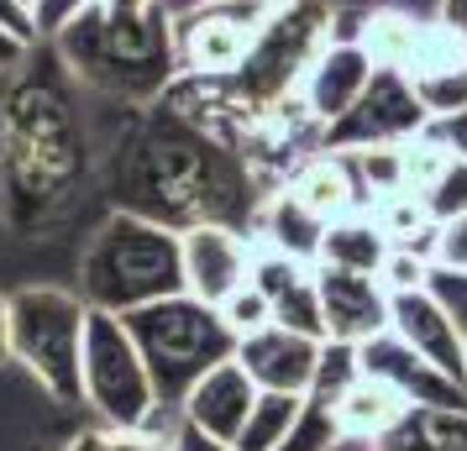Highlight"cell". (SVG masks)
<instances>
[{
    "instance_id": "d590c367",
    "label": "cell",
    "mask_w": 467,
    "mask_h": 451,
    "mask_svg": "<svg viewBox=\"0 0 467 451\" xmlns=\"http://www.w3.org/2000/svg\"><path fill=\"white\" fill-rule=\"evenodd\" d=\"M106 11H148V5H158V0H100Z\"/></svg>"
},
{
    "instance_id": "ffe728a7",
    "label": "cell",
    "mask_w": 467,
    "mask_h": 451,
    "mask_svg": "<svg viewBox=\"0 0 467 451\" xmlns=\"http://www.w3.org/2000/svg\"><path fill=\"white\" fill-rule=\"evenodd\" d=\"M368 451H467V405H410Z\"/></svg>"
},
{
    "instance_id": "e0dca14e",
    "label": "cell",
    "mask_w": 467,
    "mask_h": 451,
    "mask_svg": "<svg viewBox=\"0 0 467 451\" xmlns=\"http://www.w3.org/2000/svg\"><path fill=\"white\" fill-rule=\"evenodd\" d=\"M373 74H379V64H373V53H368V47L331 37V43L320 47V58L310 64V74H305L299 95H305V106L316 110L326 127H331V121H341L347 110L358 106V95L368 89V79H373Z\"/></svg>"
},
{
    "instance_id": "7a4b0ae2",
    "label": "cell",
    "mask_w": 467,
    "mask_h": 451,
    "mask_svg": "<svg viewBox=\"0 0 467 451\" xmlns=\"http://www.w3.org/2000/svg\"><path fill=\"white\" fill-rule=\"evenodd\" d=\"M74 68L53 43H37L5 95V152H0V220L37 231L74 205L89 179V131L74 100Z\"/></svg>"
},
{
    "instance_id": "ba28073f",
    "label": "cell",
    "mask_w": 467,
    "mask_h": 451,
    "mask_svg": "<svg viewBox=\"0 0 467 451\" xmlns=\"http://www.w3.org/2000/svg\"><path fill=\"white\" fill-rule=\"evenodd\" d=\"M85 405L106 420L110 430H148L158 420V388L152 373L142 363V352L131 342V331L121 315L110 310H89V331H85Z\"/></svg>"
},
{
    "instance_id": "d4e9b609",
    "label": "cell",
    "mask_w": 467,
    "mask_h": 451,
    "mask_svg": "<svg viewBox=\"0 0 467 451\" xmlns=\"http://www.w3.org/2000/svg\"><path fill=\"white\" fill-rule=\"evenodd\" d=\"M221 315H226V325H232L236 342H242V336H253V331H263V325H274V304H268V294L247 279L232 300L221 304Z\"/></svg>"
},
{
    "instance_id": "f546056e",
    "label": "cell",
    "mask_w": 467,
    "mask_h": 451,
    "mask_svg": "<svg viewBox=\"0 0 467 451\" xmlns=\"http://www.w3.org/2000/svg\"><path fill=\"white\" fill-rule=\"evenodd\" d=\"M0 26L16 32L22 43H43V22H37V0H0Z\"/></svg>"
},
{
    "instance_id": "2e32d148",
    "label": "cell",
    "mask_w": 467,
    "mask_h": 451,
    "mask_svg": "<svg viewBox=\"0 0 467 451\" xmlns=\"http://www.w3.org/2000/svg\"><path fill=\"white\" fill-rule=\"evenodd\" d=\"M257 394H263V388L253 384V373L232 357V363L211 367V373H205V378L179 399V420L200 425L205 436L236 441L242 425H247V415H253V405H257Z\"/></svg>"
},
{
    "instance_id": "7402d4cb",
    "label": "cell",
    "mask_w": 467,
    "mask_h": 451,
    "mask_svg": "<svg viewBox=\"0 0 467 451\" xmlns=\"http://www.w3.org/2000/svg\"><path fill=\"white\" fill-rule=\"evenodd\" d=\"M389 247L394 241L379 231V220L373 215H341L326 226V241H320V262H331V268H352V273H373L379 279L383 262H389Z\"/></svg>"
},
{
    "instance_id": "ac0fdd59",
    "label": "cell",
    "mask_w": 467,
    "mask_h": 451,
    "mask_svg": "<svg viewBox=\"0 0 467 451\" xmlns=\"http://www.w3.org/2000/svg\"><path fill=\"white\" fill-rule=\"evenodd\" d=\"M284 190L295 194L305 210H316L326 226L341 220V215H358L362 205H368L352 152H331V148L316 152V158H305V163L284 179Z\"/></svg>"
},
{
    "instance_id": "d6a6232c",
    "label": "cell",
    "mask_w": 467,
    "mask_h": 451,
    "mask_svg": "<svg viewBox=\"0 0 467 451\" xmlns=\"http://www.w3.org/2000/svg\"><path fill=\"white\" fill-rule=\"evenodd\" d=\"M26 58H32V43H22L16 32H5V26H0V74H16Z\"/></svg>"
},
{
    "instance_id": "30bf717a",
    "label": "cell",
    "mask_w": 467,
    "mask_h": 451,
    "mask_svg": "<svg viewBox=\"0 0 467 451\" xmlns=\"http://www.w3.org/2000/svg\"><path fill=\"white\" fill-rule=\"evenodd\" d=\"M431 127L420 95L410 85L404 68H383L368 79V89L358 95V106L341 121L326 127V148L331 152H358V148H389V142H415Z\"/></svg>"
},
{
    "instance_id": "83f0119b",
    "label": "cell",
    "mask_w": 467,
    "mask_h": 451,
    "mask_svg": "<svg viewBox=\"0 0 467 451\" xmlns=\"http://www.w3.org/2000/svg\"><path fill=\"white\" fill-rule=\"evenodd\" d=\"M425 289L436 294V304H441L446 315L457 321V331L467 336V268H431V279H425Z\"/></svg>"
},
{
    "instance_id": "9c48e42d",
    "label": "cell",
    "mask_w": 467,
    "mask_h": 451,
    "mask_svg": "<svg viewBox=\"0 0 467 451\" xmlns=\"http://www.w3.org/2000/svg\"><path fill=\"white\" fill-rule=\"evenodd\" d=\"M268 11H274L268 0H194L184 11H173L179 74H194V79L236 74L268 22Z\"/></svg>"
},
{
    "instance_id": "f1b7e54d",
    "label": "cell",
    "mask_w": 467,
    "mask_h": 451,
    "mask_svg": "<svg viewBox=\"0 0 467 451\" xmlns=\"http://www.w3.org/2000/svg\"><path fill=\"white\" fill-rule=\"evenodd\" d=\"M431 262H441V268H467V215H451V220L436 226Z\"/></svg>"
},
{
    "instance_id": "74e56055",
    "label": "cell",
    "mask_w": 467,
    "mask_h": 451,
    "mask_svg": "<svg viewBox=\"0 0 467 451\" xmlns=\"http://www.w3.org/2000/svg\"><path fill=\"white\" fill-rule=\"evenodd\" d=\"M331 451H368V441H337Z\"/></svg>"
},
{
    "instance_id": "6da1fadb",
    "label": "cell",
    "mask_w": 467,
    "mask_h": 451,
    "mask_svg": "<svg viewBox=\"0 0 467 451\" xmlns=\"http://www.w3.org/2000/svg\"><path fill=\"white\" fill-rule=\"evenodd\" d=\"M268 194L274 190L226 137L194 127L169 106L148 110L110 163V205L148 215L179 237L194 226L253 231Z\"/></svg>"
},
{
    "instance_id": "603a6c76",
    "label": "cell",
    "mask_w": 467,
    "mask_h": 451,
    "mask_svg": "<svg viewBox=\"0 0 467 451\" xmlns=\"http://www.w3.org/2000/svg\"><path fill=\"white\" fill-rule=\"evenodd\" d=\"M299 415H305V394H274V388H263L232 446L236 451H278L289 441V430L299 425Z\"/></svg>"
},
{
    "instance_id": "f35d334b",
    "label": "cell",
    "mask_w": 467,
    "mask_h": 451,
    "mask_svg": "<svg viewBox=\"0 0 467 451\" xmlns=\"http://www.w3.org/2000/svg\"><path fill=\"white\" fill-rule=\"evenodd\" d=\"M268 5H289V0H268Z\"/></svg>"
},
{
    "instance_id": "277c9868",
    "label": "cell",
    "mask_w": 467,
    "mask_h": 451,
    "mask_svg": "<svg viewBox=\"0 0 467 451\" xmlns=\"http://www.w3.org/2000/svg\"><path fill=\"white\" fill-rule=\"evenodd\" d=\"M169 294H184L179 231L158 226L148 215L110 210L79 252V300L89 310L131 315V310L158 304Z\"/></svg>"
},
{
    "instance_id": "5bb4252c",
    "label": "cell",
    "mask_w": 467,
    "mask_h": 451,
    "mask_svg": "<svg viewBox=\"0 0 467 451\" xmlns=\"http://www.w3.org/2000/svg\"><path fill=\"white\" fill-rule=\"evenodd\" d=\"M358 367L368 378L394 384L410 405H451V409L467 405V384H457V378L441 373L436 363H425L420 352L404 342V336H394V331L368 336V342L358 346Z\"/></svg>"
},
{
    "instance_id": "e575fe53",
    "label": "cell",
    "mask_w": 467,
    "mask_h": 451,
    "mask_svg": "<svg viewBox=\"0 0 467 451\" xmlns=\"http://www.w3.org/2000/svg\"><path fill=\"white\" fill-rule=\"evenodd\" d=\"M11 363V294H0V367Z\"/></svg>"
},
{
    "instance_id": "9a60e30c",
    "label": "cell",
    "mask_w": 467,
    "mask_h": 451,
    "mask_svg": "<svg viewBox=\"0 0 467 451\" xmlns=\"http://www.w3.org/2000/svg\"><path fill=\"white\" fill-rule=\"evenodd\" d=\"M389 331L420 352L425 363H436L441 373H451L457 384H467V336L457 331V321L446 315L431 289H404L389 304Z\"/></svg>"
},
{
    "instance_id": "4dcf8cb0",
    "label": "cell",
    "mask_w": 467,
    "mask_h": 451,
    "mask_svg": "<svg viewBox=\"0 0 467 451\" xmlns=\"http://www.w3.org/2000/svg\"><path fill=\"white\" fill-rule=\"evenodd\" d=\"M173 451H236L232 441H221V436H205L200 425H190V420H179V430H173Z\"/></svg>"
},
{
    "instance_id": "836d02e7",
    "label": "cell",
    "mask_w": 467,
    "mask_h": 451,
    "mask_svg": "<svg viewBox=\"0 0 467 451\" xmlns=\"http://www.w3.org/2000/svg\"><path fill=\"white\" fill-rule=\"evenodd\" d=\"M436 22L451 26L457 37H467V0H436Z\"/></svg>"
},
{
    "instance_id": "4fadbf2b",
    "label": "cell",
    "mask_w": 467,
    "mask_h": 451,
    "mask_svg": "<svg viewBox=\"0 0 467 451\" xmlns=\"http://www.w3.org/2000/svg\"><path fill=\"white\" fill-rule=\"evenodd\" d=\"M320 357H326L320 336L289 331L278 321L236 342V363L253 373L257 388H274V394H310V384L320 373Z\"/></svg>"
},
{
    "instance_id": "4316f807",
    "label": "cell",
    "mask_w": 467,
    "mask_h": 451,
    "mask_svg": "<svg viewBox=\"0 0 467 451\" xmlns=\"http://www.w3.org/2000/svg\"><path fill=\"white\" fill-rule=\"evenodd\" d=\"M431 268H436V262L425 258L420 247H389V262H383L379 283L389 289V294H404V289H425Z\"/></svg>"
},
{
    "instance_id": "8992f818",
    "label": "cell",
    "mask_w": 467,
    "mask_h": 451,
    "mask_svg": "<svg viewBox=\"0 0 467 451\" xmlns=\"http://www.w3.org/2000/svg\"><path fill=\"white\" fill-rule=\"evenodd\" d=\"M85 331L89 304L58 283L11 289V363L58 405H85Z\"/></svg>"
},
{
    "instance_id": "484cf974",
    "label": "cell",
    "mask_w": 467,
    "mask_h": 451,
    "mask_svg": "<svg viewBox=\"0 0 467 451\" xmlns=\"http://www.w3.org/2000/svg\"><path fill=\"white\" fill-rule=\"evenodd\" d=\"M425 205H431V215L436 220H451V215H467V158H446L441 179L425 190Z\"/></svg>"
},
{
    "instance_id": "52a82bcc",
    "label": "cell",
    "mask_w": 467,
    "mask_h": 451,
    "mask_svg": "<svg viewBox=\"0 0 467 451\" xmlns=\"http://www.w3.org/2000/svg\"><path fill=\"white\" fill-rule=\"evenodd\" d=\"M331 43V0H289L274 5L268 22L257 32V43L247 47V58L236 74H226V85L236 89V100L263 116L268 106L299 95L310 64L320 58V47Z\"/></svg>"
},
{
    "instance_id": "8fae6325",
    "label": "cell",
    "mask_w": 467,
    "mask_h": 451,
    "mask_svg": "<svg viewBox=\"0 0 467 451\" xmlns=\"http://www.w3.org/2000/svg\"><path fill=\"white\" fill-rule=\"evenodd\" d=\"M179 252H184V289L205 304H226L253 279L257 241L253 231H236V226H194L179 237Z\"/></svg>"
},
{
    "instance_id": "1f68e13d",
    "label": "cell",
    "mask_w": 467,
    "mask_h": 451,
    "mask_svg": "<svg viewBox=\"0 0 467 451\" xmlns=\"http://www.w3.org/2000/svg\"><path fill=\"white\" fill-rule=\"evenodd\" d=\"M431 137L441 142L446 152H457V158H467V110H457V116H446V121H431Z\"/></svg>"
},
{
    "instance_id": "d6986e66",
    "label": "cell",
    "mask_w": 467,
    "mask_h": 451,
    "mask_svg": "<svg viewBox=\"0 0 467 451\" xmlns=\"http://www.w3.org/2000/svg\"><path fill=\"white\" fill-rule=\"evenodd\" d=\"M253 241L274 247V252H289L299 262H320V241H326V220L316 210H305L295 194L278 184L263 210H257V226H253Z\"/></svg>"
},
{
    "instance_id": "cb8c5ba5",
    "label": "cell",
    "mask_w": 467,
    "mask_h": 451,
    "mask_svg": "<svg viewBox=\"0 0 467 451\" xmlns=\"http://www.w3.org/2000/svg\"><path fill=\"white\" fill-rule=\"evenodd\" d=\"M410 85L420 95V106L431 121H446L467 110V64H431V68H410Z\"/></svg>"
},
{
    "instance_id": "3957f363",
    "label": "cell",
    "mask_w": 467,
    "mask_h": 451,
    "mask_svg": "<svg viewBox=\"0 0 467 451\" xmlns=\"http://www.w3.org/2000/svg\"><path fill=\"white\" fill-rule=\"evenodd\" d=\"M47 43L74 68V79L127 106H158L179 79V37L173 5L158 0L148 11H106L100 0L79 5Z\"/></svg>"
},
{
    "instance_id": "7c38bea8",
    "label": "cell",
    "mask_w": 467,
    "mask_h": 451,
    "mask_svg": "<svg viewBox=\"0 0 467 451\" xmlns=\"http://www.w3.org/2000/svg\"><path fill=\"white\" fill-rule=\"evenodd\" d=\"M316 289H320V315H326V342L362 346L368 336L389 331V304H394V294L373 273H352V268L316 262Z\"/></svg>"
},
{
    "instance_id": "8d00e7d4",
    "label": "cell",
    "mask_w": 467,
    "mask_h": 451,
    "mask_svg": "<svg viewBox=\"0 0 467 451\" xmlns=\"http://www.w3.org/2000/svg\"><path fill=\"white\" fill-rule=\"evenodd\" d=\"M5 95H11V74H0V152H5Z\"/></svg>"
},
{
    "instance_id": "44dd1931",
    "label": "cell",
    "mask_w": 467,
    "mask_h": 451,
    "mask_svg": "<svg viewBox=\"0 0 467 451\" xmlns=\"http://www.w3.org/2000/svg\"><path fill=\"white\" fill-rule=\"evenodd\" d=\"M410 399H404L394 384H383V378H368L358 373L347 394L337 399V425H341V441H379L383 430L400 420Z\"/></svg>"
},
{
    "instance_id": "5b68a950",
    "label": "cell",
    "mask_w": 467,
    "mask_h": 451,
    "mask_svg": "<svg viewBox=\"0 0 467 451\" xmlns=\"http://www.w3.org/2000/svg\"><path fill=\"white\" fill-rule=\"evenodd\" d=\"M121 321H127L131 342H137L142 363H148L163 409H179V399L211 367L236 357V331L226 325L221 304L194 300L190 289L169 294V300H158V304H142V310H131Z\"/></svg>"
}]
</instances>
